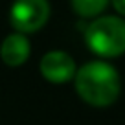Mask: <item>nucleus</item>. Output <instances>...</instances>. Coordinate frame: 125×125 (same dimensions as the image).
<instances>
[{"label": "nucleus", "mask_w": 125, "mask_h": 125, "mask_svg": "<svg viewBox=\"0 0 125 125\" xmlns=\"http://www.w3.org/2000/svg\"><path fill=\"white\" fill-rule=\"evenodd\" d=\"M72 81L79 99L94 109H107L120 99L121 75L110 61H86L77 66Z\"/></svg>", "instance_id": "f257e3e1"}, {"label": "nucleus", "mask_w": 125, "mask_h": 125, "mask_svg": "<svg viewBox=\"0 0 125 125\" xmlns=\"http://www.w3.org/2000/svg\"><path fill=\"white\" fill-rule=\"evenodd\" d=\"M83 41L96 59H118L125 55V19L120 15H103L86 20Z\"/></svg>", "instance_id": "f03ea898"}, {"label": "nucleus", "mask_w": 125, "mask_h": 125, "mask_svg": "<svg viewBox=\"0 0 125 125\" xmlns=\"http://www.w3.org/2000/svg\"><path fill=\"white\" fill-rule=\"evenodd\" d=\"M52 17L50 0H13L9 6L8 20L13 31L31 35L41 31Z\"/></svg>", "instance_id": "7ed1b4c3"}, {"label": "nucleus", "mask_w": 125, "mask_h": 125, "mask_svg": "<svg viewBox=\"0 0 125 125\" xmlns=\"http://www.w3.org/2000/svg\"><path fill=\"white\" fill-rule=\"evenodd\" d=\"M77 62L64 50H48L39 61V72L52 85H66L74 79Z\"/></svg>", "instance_id": "20e7f679"}, {"label": "nucleus", "mask_w": 125, "mask_h": 125, "mask_svg": "<svg viewBox=\"0 0 125 125\" xmlns=\"http://www.w3.org/2000/svg\"><path fill=\"white\" fill-rule=\"evenodd\" d=\"M31 57V42L28 35L13 31L2 39L0 42V59L6 66L9 68H19L26 64Z\"/></svg>", "instance_id": "39448f33"}, {"label": "nucleus", "mask_w": 125, "mask_h": 125, "mask_svg": "<svg viewBox=\"0 0 125 125\" xmlns=\"http://www.w3.org/2000/svg\"><path fill=\"white\" fill-rule=\"evenodd\" d=\"M70 6L81 20H92L107 11L110 0H70Z\"/></svg>", "instance_id": "423d86ee"}, {"label": "nucleus", "mask_w": 125, "mask_h": 125, "mask_svg": "<svg viewBox=\"0 0 125 125\" xmlns=\"http://www.w3.org/2000/svg\"><path fill=\"white\" fill-rule=\"evenodd\" d=\"M110 6L114 9V15H120L125 19V0H110Z\"/></svg>", "instance_id": "0eeeda50"}]
</instances>
